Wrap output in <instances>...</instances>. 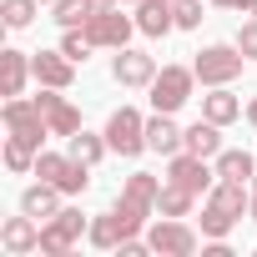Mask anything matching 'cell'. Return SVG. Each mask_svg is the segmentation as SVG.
<instances>
[{
	"label": "cell",
	"instance_id": "obj_1",
	"mask_svg": "<svg viewBox=\"0 0 257 257\" xmlns=\"http://www.w3.org/2000/svg\"><path fill=\"white\" fill-rule=\"evenodd\" d=\"M242 207H252L247 192H242V182H222V177H217V187H212V197H207V207H202V232H207V237H227V232L242 222Z\"/></svg>",
	"mask_w": 257,
	"mask_h": 257
},
{
	"label": "cell",
	"instance_id": "obj_2",
	"mask_svg": "<svg viewBox=\"0 0 257 257\" xmlns=\"http://www.w3.org/2000/svg\"><path fill=\"white\" fill-rule=\"evenodd\" d=\"M242 66H247V56H242L237 46H207V51L192 61V71H197L202 86H227V81L242 76Z\"/></svg>",
	"mask_w": 257,
	"mask_h": 257
},
{
	"label": "cell",
	"instance_id": "obj_3",
	"mask_svg": "<svg viewBox=\"0 0 257 257\" xmlns=\"http://www.w3.org/2000/svg\"><path fill=\"white\" fill-rule=\"evenodd\" d=\"M192 86H197V71L192 66H162L157 81H152V106L157 111H182L192 101Z\"/></svg>",
	"mask_w": 257,
	"mask_h": 257
},
{
	"label": "cell",
	"instance_id": "obj_4",
	"mask_svg": "<svg viewBox=\"0 0 257 257\" xmlns=\"http://www.w3.org/2000/svg\"><path fill=\"white\" fill-rule=\"evenodd\" d=\"M81 232H86V217H81L76 207H61L56 217L41 222V252H46V257H66V252L81 242Z\"/></svg>",
	"mask_w": 257,
	"mask_h": 257
},
{
	"label": "cell",
	"instance_id": "obj_5",
	"mask_svg": "<svg viewBox=\"0 0 257 257\" xmlns=\"http://www.w3.org/2000/svg\"><path fill=\"white\" fill-rule=\"evenodd\" d=\"M36 177H41V182H51V187H61L66 197L86 192V182H91V177H86V162H76L71 152H66V157L41 152V157H36Z\"/></svg>",
	"mask_w": 257,
	"mask_h": 257
},
{
	"label": "cell",
	"instance_id": "obj_6",
	"mask_svg": "<svg viewBox=\"0 0 257 257\" xmlns=\"http://www.w3.org/2000/svg\"><path fill=\"white\" fill-rule=\"evenodd\" d=\"M6 132H11V137H21V142H31V147L41 152V142L51 137V126H46V116H41V106H36V101L11 96V101H6Z\"/></svg>",
	"mask_w": 257,
	"mask_h": 257
},
{
	"label": "cell",
	"instance_id": "obj_7",
	"mask_svg": "<svg viewBox=\"0 0 257 257\" xmlns=\"http://www.w3.org/2000/svg\"><path fill=\"white\" fill-rule=\"evenodd\" d=\"M106 142H111V152H121V157L147 152V121H142L132 106L111 111V121H106Z\"/></svg>",
	"mask_w": 257,
	"mask_h": 257
},
{
	"label": "cell",
	"instance_id": "obj_8",
	"mask_svg": "<svg viewBox=\"0 0 257 257\" xmlns=\"http://www.w3.org/2000/svg\"><path fill=\"white\" fill-rule=\"evenodd\" d=\"M157 197H162V182H157L152 172H132V177H126V187H121V202H116V212L137 217V222L147 227V217H152Z\"/></svg>",
	"mask_w": 257,
	"mask_h": 257
},
{
	"label": "cell",
	"instance_id": "obj_9",
	"mask_svg": "<svg viewBox=\"0 0 257 257\" xmlns=\"http://www.w3.org/2000/svg\"><path fill=\"white\" fill-rule=\"evenodd\" d=\"M81 31L91 36V46H111V51H121L126 41H132L137 21H126L121 11H111V6H106V11H96V16H91V21H86Z\"/></svg>",
	"mask_w": 257,
	"mask_h": 257
},
{
	"label": "cell",
	"instance_id": "obj_10",
	"mask_svg": "<svg viewBox=\"0 0 257 257\" xmlns=\"http://www.w3.org/2000/svg\"><path fill=\"white\" fill-rule=\"evenodd\" d=\"M147 242H152V252H162V257H192V252H197V232H192L187 222H177V217L157 222V227L147 232Z\"/></svg>",
	"mask_w": 257,
	"mask_h": 257
},
{
	"label": "cell",
	"instance_id": "obj_11",
	"mask_svg": "<svg viewBox=\"0 0 257 257\" xmlns=\"http://www.w3.org/2000/svg\"><path fill=\"white\" fill-rule=\"evenodd\" d=\"M36 106H41V116H46V126H51V137H76L81 132V111L66 101V96H56V86H46L41 96H36Z\"/></svg>",
	"mask_w": 257,
	"mask_h": 257
},
{
	"label": "cell",
	"instance_id": "obj_12",
	"mask_svg": "<svg viewBox=\"0 0 257 257\" xmlns=\"http://www.w3.org/2000/svg\"><path fill=\"white\" fill-rule=\"evenodd\" d=\"M137 232H142V222L126 217V212H106V217H96V222L86 227V237H91L96 247H106V252H116L126 237H137Z\"/></svg>",
	"mask_w": 257,
	"mask_h": 257
},
{
	"label": "cell",
	"instance_id": "obj_13",
	"mask_svg": "<svg viewBox=\"0 0 257 257\" xmlns=\"http://www.w3.org/2000/svg\"><path fill=\"white\" fill-rule=\"evenodd\" d=\"M31 76H36L41 86L66 91V86L76 81V61H71L66 51H36V56H31Z\"/></svg>",
	"mask_w": 257,
	"mask_h": 257
},
{
	"label": "cell",
	"instance_id": "obj_14",
	"mask_svg": "<svg viewBox=\"0 0 257 257\" xmlns=\"http://www.w3.org/2000/svg\"><path fill=\"white\" fill-rule=\"evenodd\" d=\"M167 182H177V187H187V192H207V187L217 182V172H207V157L177 152V157H172V172H167Z\"/></svg>",
	"mask_w": 257,
	"mask_h": 257
},
{
	"label": "cell",
	"instance_id": "obj_15",
	"mask_svg": "<svg viewBox=\"0 0 257 257\" xmlns=\"http://www.w3.org/2000/svg\"><path fill=\"white\" fill-rule=\"evenodd\" d=\"M111 76H116L121 86H152V81H157V61H152L147 51H126V46H121V56L111 61Z\"/></svg>",
	"mask_w": 257,
	"mask_h": 257
},
{
	"label": "cell",
	"instance_id": "obj_16",
	"mask_svg": "<svg viewBox=\"0 0 257 257\" xmlns=\"http://www.w3.org/2000/svg\"><path fill=\"white\" fill-rule=\"evenodd\" d=\"M0 242H6V252H16V257H26V252H36L41 247V222L26 212V217H11L6 227H0Z\"/></svg>",
	"mask_w": 257,
	"mask_h": 257
},
{
	"label": "cell",
	"instance_id": "obj_17",
	"mask_svg": "<svg viewBox=\"0 0 257 257\" xmlns=\"http://www.w3.org/2000/svg\"><path fill=\"white\" fill-rule=\"evenodd\" d=\"M147 152H162V157H177L182 152V126L172 121V111H157L147 121Z\"/></svg>",
	"mask_w": 257,
	"mask_h": 257
},
{
	"label": "cell",
	"instance_id": "obj_18",
	"mask_svg": "<svg viewBox=\"0 0 257 257\" xmlns=\"http://www.w3.org/2000/svg\"><path fill=\"white\" fill-rule=\"evenodd\" d=\"M177 26V0H142L137 6V31L142 36H167Z\"/></svg>",
	"mask_w": 257,
	"mask_h": 257
},
{
	"label": "cell",
	"instance_id": "obj_19",
	"mask_svg": "<svg viewBox=\"0 0 257 257\" xmlns=\"http://www.w3.org/2000/svg\"><path fill=\"white\" fill-rule=\"evenodd\" d=\"M182 152H192V157H217L222 152V126L217 121H192L187 132H182Z\"/></svg>",
	"mask_w": 257,
	"mask_h": 257
},
{
	"label": "cell",
	"instance_id": "obj_20",
	"mask_svg": "<svg viewBox=\"0 0 257 257\" xmlns=\"http://www.w3.org/2000/svg\"><path fill=\"white\" fill-rule=\"evenodd\" d=\"M21 212H31L36 222L56 217V212H61V187H51V182H36V187H26V197H21Z\"/></svg>",
	"mask_w": 257,
	"mask_h": 257
},
{
	"label": "cell",
	"instance_id": "obj_21",
	"mask_svg": "<svg viewBox=\"0 0 257 257\" xmlns=\"http://www.w3.org/2000/svg\"><path fill=\"white\" fill-rule=\"evenodd\" d=\"M26 76H31V56L26 51H0V86H6V96H21Z\"/></svg>",
	"mask_w": 257,
	"mask_h": 257
},
{
	"label": "cell",
	"instance_id": "obj_22",
	"mask_svg": "<svg viewBox=\"0 0 257 257\" xmlns=\"http://www.w3.org/2000/svg\"><path fill=\"white\" fill-rule=\"evenodd\" d=\"M202 116H207V121H217V126H227V121H237V116H242V101H237L227 86H212V96H202Z\"/></svg>",
	"mask_w": 257,
	"mask_h": 257
},
{
	"label": "cell",
	"instance_id": "obj_23",
	"mask_svg": "<svg viewBox=\"0 0 257 257\" xmlns=\"http://www.w3.org/2000/svg\"><path fill=\"white\" fill-rule=\"evenodd\" d=\"M106 152H111V142H106V137H91V132H76V137H71V157H76V162H86V167H96Z\"/></svg>",
	"mask_w": 257,
	"mask_h": 257
},
{
	"label": "cell",
	"instance_id": "obj_24",
	"mask_svg": "<svg viewBox=\"0 0 257 257\" xmlns=\"http://www.w3.org/2000/svg\"><path fill=\"white\" fill-rule=\"evenodd\" d=\"M217 177L222 182H247L257 172H252V157L247 152H217Z\"/></svg>",
	"mask_w": 257,
	"mask_h": 257
},
{
	"label": "cell",
	"instance_id": "obj_25",
	"mask_svg": "<svg viewBox=\"0 0 257 257\" xmlns=\"http://www.w3.org/2000/svg\"><path fill=\"white\" fill-rule=\"evenodd\" d=\"M91 16H96L91 0H56V26H66V31H81Z\"/></svg>",
	"mask_w": 257,
	"mask_h": 257
},
{
	"label": "cell",
	"instance_id": "obj_26",
	"mask_svg": "<svg viewBox=\"0 0 257 257\" xmlns=\"http://www.w3.org/2000/svg\"><path fill=\"white\" fill-rule=\"evenodd\" d=\"M192 197H197V192H187V187L167 182V187H162V197H157V207H162V217H187V212H192Z\"/></svg>",
	"mask_w": 257,
	"mask_h": 257
},
{
	"label": "cell",
	"instance_id": "obj_27",
	"mask_svg": "<svg viewBox=\"0 0 257 257\" xmlns=\"http://www.w3.org/2000/svg\"><path fill=\"white\" fill-rule=\"evenodd\" d=\"M36 157H41V152H36L31 142H21V137H11V142H6V167H11V172H31V167H36Z\"/></svg>",
	"mask_w": 257,
	"mask_h": 257
},
{
	"label": "cell",
	"instance_id": "obj_28",
	"mask_svg": "<svg viewBox=\"0 0 257 257\" xmlns=\"http://www.w3.org/2000/svg\"><path fill=\"white\" fill-rule=\"evenodd\" d=\"M0 16H6L11 31H26V26L36 21V0H6V6H0Z\"/></svg>",
	"mask_w": 257,
	"mask_h": 257
},
{
	"label": "cell",
	"instance_id": "obj_29",
	"mask_svg": "<svg viewBox=\"0 0 257 257\" xmlns=\"http://www.w3.org/2000/svg\"><path fill=\"white\" fill-rule=\"evenodd\" d=\"M61 51H66L71 61H86V56H91V36H86V31H66V41H61Z\"/></svg>",
	"mask_w": 257,
	"mask_h": 257
},
{
	"label": "cell",
	"instance_id": "obj_30",
	"mask_svg": "<svg viewBox=\"0 0 257 257\" xmlns=\"http://www.w3.org/2000/svg\"><path fill=\"white\" fill-rule=\"evenodd\" d=\"M177 26L182 31H197L202 26V0H177Z\"/></svg>",
	"mask_w": 257,
	"mask_h": 257
},
{
	"label": "cell",
	"instance_id": "obj_31",
	"mask_svg": "<svg viewBox=\"0 0 257 257\" xmlns=\"http://www.w3.org/2000/svg\"><path fill=\"white\" fill-rule=\"evenodd\" d=\"M237 51H242V56H247V61H252V56H257V16H252V21H247V26H242V31H237Z\"/></svg>",
	"mask_w": 257,
	"mask_h": 257
},
{
	"label": "cell",
	"instance_id": "obj_32",
	"mask_svg": "<svg viewBox=\"0 0 257 257\" xmlns=\"http://www.w3.org/2000/svg\"><path fill=\"white\" fill-rule=\"evenodd\" d=\"M212 6H227V11H252L257 0H212Z\"/></svg>",
	"mask_w": 257,
	"mask_h": 257
},
{
	"label": "cell",
	"instance_id": "obj_33",
	"mask_svg": "<svg viewBox=\"0 0 257 257\" xmlns=\"http://www.w3.org/2000/svg\"><path fill=\"white\" fill-rule=\"evenodd\" d=\"M247 121H252V126H257V101H252V106H247Z\"/></svg>",
	"mask_w": 257,
	"mask_h": 257
},
{
	"label": "cell",
	"instance_id": "obj_34",
	"mask_svg": "<svg viewBox=\"0 0 257 257\" xmlns=\"http://www.w3.org/2000/svg\"><path fill=\"white\" fill-rule=\"evenodd\" d=\"M91 6H96V11H106V6H116V0H91Z\"/></svg>",
	"mask_w": 257,
	"mask_h": 257
},
{
	"label": "cell",
	"instance_id": "obj_35",
	"mask_svg": "<svg viewBox=\"0 0 257 257\" xmlns=\"http://www.w3.org/2000/svg\"><path fill=\"white\" fill-rule=\"evenodd\" d=\"M252 217H257V192H252Z\"/></svg>",
	"mask_w": 257,
	"mask_h": 257
},
{
	"label": "cell",
	"instance_id": "obj_36",
	"mask_svg": "<svg viewBox=\"0 0 257 257\" xmlns=\"http://www.w3.org/2000/svg\"><path fill=\"white\" fill-rule=\"evenodd\" d=\"M126 6H142V0H126Z\"/></svg>",
	"mask_w": 257,
	"mask_h": 257
},
{
	"label": "cell",
	"instance_id": "obj_37",
	"mask_svg": "<svg viewBox=\"0 0 257 257\" xmlns=\"http://www.w3.org/2000/svg\"><path fill=\"white\" fill-rule=\"evenodd\" d=\"M252 16H257V6H252Z\"/></svg>",
	"mask_w": 257,
	"mask_h": 257
},
{
	"label": "cell",
	"instance_id": "obj_38",
	"mask_svg": "<svg viewBox=\"0 0 257 257\" xmlns=\"http://www.w3.org/2000/svg\"><path fill=\"white\" fill-rule=\"evenodd\" d=\"M51 6H56V0H51Z\"/></svg>",
	"mask_w": 257,
	"mask_h": 257
}]
</instances>
